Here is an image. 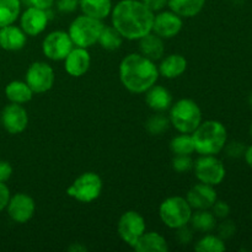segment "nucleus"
Segmentation results:
<instances>
[{"mask_svg": "<svg viewBox=\"0 0 252 252\" xmlns=\"http://www.w3.org/2000/svg\"><path fill=\"white\" fill-rule=\"evenodd\" d=\"M97 42L106 51H116L122 46L123 37L113 26H103Z\"/></svg>", "mask_w": 252, "mask_h": 252, "instance_id": "nucleus-28", "label": "nucleus"}, {"mask_svg": "<svg viewBox=\"0 0 252 252\" xmlns=\"http://www.w3.org/2000/svg\"><path fill=\"white\" fill-rule=\"evenodd\" d=\"M102 192V180L96 172H84L66 189V194L81 203L97 199Z\"/></svg>", "mask_w": 252, "mask_h": 252, "instance_id": "nucleus-7", "label": "nucleus"}, {"mask_svg": "<svg viewBox=\"0 0 252 252\" xmlns=\"http://www.w3.org/2000/svg\"><path fill=\"white\" fill-rule=\"evenodd\" d=\"M194 144V152L199 155H217L224 149L228 142L225 126L216 120L201 122L191 133Z\"/></svg>", "mask_w": 252, "mask_h": 252, "instance_id": "nucleus-3", "label": "nucleus"}, {"mask_svg": "<svg viewBox=\"0 0 252 252\" xmlns=\"http://www.w3.org/2000/svg\"><path fill=\"white\" fill-rule=\"evenodd\" d=\"M91 65V57L88 48L74 47L64 59V69L73 78H80L88 73Z\"/></svg>", "mask_w": 252, "mask_h": 252, "instance_id": "nucleus-17", "label": "nucleus"}, {"mask_svg": "<svg viewBox=\"0 0 252 252\" xmlns=\"http://www.w3.org/2000/svg\"><path fill=\"white\" fill-rule=\"evenodd\" d=\"M236 233V225L233 220H229V219H224L218 226V236H220L223 240L226 239H230L235 235Z\"/></svg>", "mask_w": 252, "mask_h": 252, "instance_id": "nucleus-34", "label": "nucleus"}, {"mask_svg": "<svg viewBox=\"0 0 252 252\" xmlns=\"http://www.w3.org/2000/svg\"><path fill=\"white\" fill-rule=\"evenodd\" d=\"M251 220H252V213H251Z\"/></svg>", "mask_w": 252, "mask_h": 252, "instance_id": "nucleus-46", "label": "nucleus"}, {"mask_svg": "<svg viewBox=\"0 0 252 252\" xmlns=\"http://www.w3.org/2000/svg\"><path fill=\"white\" fill-rule=\"evenodd\" d=\"M26 83L33 94H43L52 89L54 84V70L46 62H34L26 71Z\"/></svg>", "mask_w": 252, "mask_h": 252, "instance_id": "nucleus-10", "label": "nucleus"}, {"mask_svg": "<svg viewBox=\"0 0 252 252\" xmlns=\"http://www.w3.org/2000/svg\"><path fill=\"white\" fill-rule=\"evenodd\" d=\"M73 48V41L65 31L51 32L42 42V52L51 61H64Z\"/></svg>", "mask_w": 252, "mask_h": 252, "instance_id": "nucleus-11", "label": "nucleus"}, {"mask_svg": "<svg viewBox=\"0 0 252 252\" xmlns=\"http://www.w3.org/2000/svg\"><path fill=\"white\" fill-rule=\"evenodd\" d=\"M145 102L152 110L164 112L172 105V96L166 88L161 85H153L145 91Z\"/></svg>", "mask_w": 252, "mask_h": 252, "instance_id": "nucleus-19", "label": "nucleus"}, {"mask_svg": "<svg viewBox=\"0 0 252 252\" xmlns=\"http://www.w3.org/2000/svg\"><path fill=\"white\" fill-rule=\"evenodd\" d=\"M176 239L181 245H189L193 240V228H189V226L184 225L181 228L176 229Z\"/></svg>", "mask_w": 252, "mask_h": 252, "instance_id": "nucleus-35", "label": "nucleus"}, {"mask_svg": "<svg viewBox=\"0 0 252 252\" xmlns=\"http://www.w3.org/2000/svg\"><path fill=\"white\" fill-rule=\"evenodd\" d=\"M120 80L128 91L144 94L159 79V69L155 62L142 53H130L120 64Z\"/></svg>", "mask_w": 252, "mask_h": 252, "instance_id": "nucleus-2", "label": "nucleus"}, {"mask_svg": "<svg viewBox=\"0 0 252 252\" xmlns=\"http://www.w3.org/2000/svg\"><path fill=\"white\" fill-rule=\"evenodd\" d=\"M170 150L174 155H191L194 153V144L191 134L181 133L170 142Z\"/></svg>", "mask_w": 252, "mask_h": 252, "instance_id": "nucleus-29", "label": "nucleus"}, {"mask_svg": "<svg viewBox=\"0 0 252 252\" xmlns=\"http://www.w3.org/2000/svg\"><path fill=\"white\" fill-rule=\"evenodd\" d=\"M193 160H192L191 155H175L172 159V169L175 171L180 172H189V170L193 169Z\"/></svg>", "mask_w": 252, "mask_h": 252, "instance_id": "nucleus-32", "label": "nucleus"}, {"mask_svg": "<svg viewBox=\"0 0 252 252\" xmlns=\"http://www.w3.org/2000/svg\"><path fill=\"white\" fill-rule=\"evenodd\" d=\"M12 175V166L9 161L0 160V182L9 181Z\"/></svg>", "mask_w": 252, "mask_h": 252, "instance_id": "nucleus-39", "label": "nucleus"}, {"mask_svg": "<svg viewBox=\"0 0 252 252\" xmlns=\"http://www.w3.org/2000/svg\"><path fill=\"white\" fill-rule=\"evenodd\" d=\"M170 125L180 133L191 134L202 122V111L191 98H181L170 107Z\"/></svg>", "mask_w": 252, "mask_h": 252, "instance_id": "nucleus-4", "label": "nucleus"}, {"mask_svg": "<svg viewBox=\"0 0 252 252\" xmlns=\"http://www.w3.org/2000/svg\"><path fill=\"white\" fill-rule=\"evenodd\" d=\"M6 211L11 220H14L15 223L25 224L31 220V218L33 217L34 211H36V203L31 196L20 192V193L10 197Z\"/></svg>", "mask_w": 252, "mask_h": 252, "instance_id": "nucleus-13", "label": "nucleus"}, {"mask_svg": "<svg viewBox=\"0 0 252 252\" xmlns=\"http://www.w3.org/2000/svg\"><path fill=\"white\" fill-rule=\"evenodd\" d=\"M194 174L199 182L218 186L224 181L226 175L225 166L216 155H201L193 165Z\"/></svg>", "mask_w": 252, "mask_h": 252, "instance_id": "nucleus-8", "label": "nucleus"}, {"mask_svg": "<svg viewBox=\"0 0 252 252\" xmlns=\"http://www.w3.org/2000/svg\"><path fill=\"white\" fill-rule=\"evenodd\" d=\"M145 219L135 211L123 213L117 223L118 235L130 248H134L140 236L145 233Z\"/></svg>", "mask_w": 252, "mask_h": 252, "instance_id": "nucleus-9", "label": "nucleus"}, {"mask_svg": "<svg viewBox=\"0 0 252 252\" xmlns=\"http://www.w3.org/2000/svg\"><path fill=\"white\" fill-rule=\"evenodd\" d=\"M182 26H184L182 17L171 10L160 11L158 15H154L153 32L162 39H169L177 36L181 32Z\"/></svg>", "mask_w": 252, "mask_h": 252, "instance_id": "nucleus-14", "label": "nucleus"}, {"mask_svg": "<svg viewBox=\"0 0 252 252\" xmlns=\"http://www.w3.org/2000/svg\"><path fill=\"white\" fill-rule=\"evenodd\" d=\"M30 4V6L37 7V9L41 10H49L52 6H53L54 1L56 0H27Z\"/></svg>", "mask_w": 252, "mask_h": 252, "instance_id": "nucleus-41", "label": "nucleus"}, {"mask_svg": "<svg viewBox=\"0 0 252 252\" xmlns=\"http://www.w3.org/2000/svg\"><path fill=\"white\" fill-rule=\"evenodd\" d=\"M250 105H251V107H252V94H251V96H250Z\"/></svg>", "mask_w": 252, "mask_h": 252, "instance_id": "nucleus-44", "label": "nucleus"}, {"mask_svg": "<svg viewBox=\"0 0 252 252\" xmlns=\"http://www.w3.org/2000/svg\"><path fill=\"white\" fill-rule=\"evenodd\" d=\"M142 1L153 12L161 11L167 5V0H142Z\"/></svg>", "mask_w": 252, "mask_h": 252, "instance_id": "nucleus-40", "label": "nucleus"}, {"mask_svg": "<svg viewBox=\"0 0 252 252\" xmlns=\"http://www.w3.org/2000/svg\"><path fill=\"white\" fill-rule=\"evenodd\" d=\"M79 6L84 15L102 21L112 11L111 0H79Z\"/></svg>", "mask_w": 252, "mask_h": 252, "instance_id": "nucleus-24", "label": "nucleus"}, {"mask_svg": "<svg viewBox=\"0 0 252 252\" xmlns=\"http://www.w3.org/2000/svg\"><path fill=\"white\" fill-rule=\"evenodd\" d=\"M223 150H225L226 155H228L229 158H234V159H238V158L244 157V154H245L246 147H245V144H244V143L238 142V140H233V142H230V143L226 142L225 147H224Z\"/></svg>", "mask_w": 252, "mask_h": 252, "instance_id": "nucleus-33", "label": "nucleus"}, {"mask_svg": "<svg viewBox=\"0 0 252 252\" xmlns=\"http://www.w3.org/2000/svg\"><path fill=\"white\" fill-rule=\"evenodd\" d=\"M0 120L4 129L10 134H20L29 126V115L20 103L6 105L0 113Z\"/></svg>", "mask_w": 252, "mask_h": 252, "instance_id": "nucleus-12", "label": "nucleus"}, {"mask_svg": "<svg viewBox=\"0 0 252 252\" xmlns=\"http://www.w3.org/2000/svg\"><path fill=\"white\" fill-rule=\"evenodd\" d=\"M27 42V34L22 31L21 27L12 25L0 29V48L5 51H20Z\"/></svg>", "mask_w": 252, "mask_h": 252, "instance_id": "nucleus-18", "label": "nucleus"}, {"mask_svg": "<svg viewBox=\"0 0 252 252\" xmlns=\"http://www.w3.org/2000/svg\"><path fill=\"white\" fill-rule=\"evenodd\" d=\"M206 0H167L171 11L181 17H193L203 10Z\"/></svg>", "mask_w": 252, "mask_h": 252, "instance_id": "nucleus-25", "label": "nucleus"}, {"mask_svg": "<svg viewBox=\"0 0 252 252\" xmlns=\"http://www.w3.org/2000/svg\"><path fill=\"white\" fill-rule=\"evenodd\" d=\"M20 0H0V29L14 24L20 16Z\"/></svg>", "mask_w": 252, "mask_h": 252, "instance_id": "nucleus-27", "label": "nucleus"}, {"mask_svg": "<svg viewBox=\"0 0 252 252\" xmlns=\"http://www.w3.org/2000/svg\"><path fill=\"white\" fill-rule=\"evenodd\" d=\"M5 96L10 102L24 105L32 100L33 91L27 85L26 81L14 80L5 86Z\"/></svg>", "mask_w": 252, "mask_h": 252, "instance_id": "nucleus-23", "label": "nucleus"}, {"mask_svg": "<svg viewBox=\"0 0 252 252\" xmlns=\"http://www.w3.org/2000/svg\"><path fill=\"white\" fill-rule=\"evenodd\" d=\"M10 197H11V194H10L9 187L5 185V182H0V212L6 209Z\"/></svg>", "mask_w": 252, "mask_h": 252, "instance_id": "nucleus-38", "label": "nucleus"}, {"mask_svg": "<svg viewBox=\"0 0 252 252\" xmlns=\"http://www.w3.org/2000/svg\"><path fill=\"white\" fill-rule=\"evenodd\" d=\"M186 199L192 209H211L218 196L214 186L199 182L187 192Z\"/></svg>", "mask_w": 252, "mask_h": 252, "instance_id": "nucleus-16", "label": "nucleus"}, {"mask_svg": "<svg viewBox=\"0 0 252 252\" xmlns=\"http://www.w3.org/2000/svg\"><path fill=\"white\" fill-rule=\"evenodd\" d=\"M192 212L186 198L180 196H172L161 202L159 207V216L162 223L170 229L181 228L189 225Z\"/></svg>", "mask_w": 252, "mask_h": 252, "instance_id": "nucleus-6", "label": "nucleus"}, {"mask_svg": "<svg viewBox=\"0 0 252 252\" xmlns=\"http://www.w3.org/2000/svg\"><path fill=\"white\" fill-rule=\"evenodd\" d=\"M250 132H251V135H252V123H251V128H250Z\"/></svg>", "mask_w": 252, "mask_h": 252, "instance_id": "nucleus-45", "label": "nucleus"}, {"mask_svg": "<svg viewBox=\"0 0 252 252\" xmlns=\"http://www.w3.org/2000/svg\"><path fill=\"white\" fill-rule=\"evenodd\" d=\"M48 11V10H47ZM46 10L37 9V7L30 6L22 12L20 17V27L27 36H38L39 33L46 30L48 25L49 16Z\"/></svg>", "mask_w": 252, "mask_h": 252, "instance_id": "nucleus-15", "label": "nucleus"}, {"mask_svg": "<svg viewBox=\"0 0 252 252\" xmlns=\"http://www.w3.org/2000/svg\"><path fill=\"white\" fill-rule=\"evenodd\" d=\"M133 249L137 252H167L169 245L166 239L161 234L157 231H149L140 236Z\"/></svg>", "mask_w": 252, "mask_h": 252, "instance_id": "nucleus-22", "label": "nucleus"}, {"mask_svg": "<svg viewBox=\"0 0 252 252\" xmlns=\"http://www.w3.org/2000/svg\"><path fill=\"white\" fill-rule=\"evenodd\" d=\"M159 74L166 79H176L181 76L187 69V61L181 54H170L165 57L158 66Z\"/></svg>", "mask_w": 252, "mask_h": 252, "instance_id": "nucleus-21", "label": "nucleus"}, {"mask_svg": "<svg viewBox=\"0 0 252 252\" xmlns=\"http://www.w3.org/2000/svg\"><path fill=\"white\" fill-rule=\"evenodd\" d=\"M211 209L212 213L214 214V217L219 219L228 218L229 214H230V206L224 201H218V199H217L216 203L212 206Z\"/></svg>", "mask_w": 252, "mask_h": 252, "instance_id": "nucleus-36", "label": "nucleus"}, {"mask_svg": "<svg viewBox=\"0 0 252 252\" xmlns=\"http://www.w3.org/2000/svg\"><path fill=\"white\" fill-rule=\"evenodd\" d=\"M103 26L105 25L101 20L94 19L88 15H80L71 21L68 33L74 46L89 48L97 43Z\"/></svg>", "mask_w": 252, "mask_h": 252, "instance_id": "nucleus-5", "label": "nucleus"}, {"mask_svg": "<svg viewBox=\"0 0 252 252\" xmlns=\"http://www.w3.org/2000/svg\"><path fill=\"white\" fill-rule=\"evenodd\" d=\"M0 125H1V120H0Z\"/></svg>", "mask_w": 252, "mask_h": 252, "instance_id": "nucleus-47", "label": "nucleus"}, {"mask_svg": "<svg viewBox=\"0 0 252 252\" xmlns=\"http://www.w3.org/2000/svg\"><path fill=\"white\" fill-rule=\"evenodd\" d=\"M170 127L169 117L162 115L161 112L153 115L145 123V128L152 135H160L166 132Z\"/></svg>", "mask_w": 252, "mask_h": 252, "instance_id": "nucleus-31", "label": "nucleus"}, {"mask_svg": "<svg viewBox=\"0 0 252 252\" xmlns=\"http://www.w3.org/2000/svg\"><path fill=\"white\" fill-rule=\"evenodd\" d=\"M112 26L123 38L135 41L153 31L154 12L142 0H122L111 11Z\"/></svg>", "mask_w": 252, "mask_h": 252, "instance_id": "nucleus-1", "label": "nucleus"}, {"mask_svg": "<svg viewBox=\"0 0 252 252\" xmlns=\"http://www.w3.org/2000/svg\"><path fill=\"white\" fill-rule=\"evenodd\" d=\"M79 6V0H57V9L63 14L74 12Z\"/></svg>", "mask_w": 252, "mask_h": 252, "instance_id": "nucleus-37", "label": "nucleus"}, {"mask_svg": "<svg viewBox=\"0 0 252 252\" xmlns=\"http://www.w3.org/2000/svg\"><path fill=\"white\" fill-rule=\"evenodd\" d=\"M244 158H245L246 164H248L249 166H250L251 169H252V145H250V147L246 148L245 154H244Z\"/></svg>", "mask_w": 252, "mask_h": 252, "instance_id": "nucleus-42", "label": "nucleus"}, {"mask_svg": "<svg viewBox=\"0 0 252 252\" xmlns=\"http://www.w3.org/2000/svg\"><path fill=\"white\" fill-rule=\"evenodd\" d=\"M189 223L193 230L199 233H211L217 226V218L209 209H197L194 213L192 212Z\"/></svg>", "mask_w": 252, "mask_h": 252, "instance_id": "nucleus-26", "label": "nucleus"}, {"mask_svg": "<svg viewBox=\"0 0 252 252\" xmlns=\"http://www.w3.org/2000/svg\"><path fill=\"white\" fill-rule=\"evenodd\" d=\"M194 250L197 252H223L226 250V246L220 236L207 234L197 241Z\"/></svg>", "mask_w": 252, "mask_h": 252, "instance_id": "nucleus-30", "label": "nucleus"}, {"mask_svg": "<svg viewBox=\"0 0 252 252\" xmlns=\"http://www.w3.org/2000/svg\"><path fill=\"white\" fill-rule=\"evenodd\" d=\"M139 41V49L140 53L143 54L147 58L152 59V61H159L164 57L165 53V44L162 41L161 37H159L158 34H155L154 32H150V33L145 34L144 37H142Z\"/></svg>", "mask_w": 252, "mask_h": 252, "instance_id": "nucleus-20", "label": "nucleus"}, {"mask_svg": "<svg viewBox=\"0 0 252 252\" xmlns=\"http://www.w3.org/2000/svg\"><path fill=\"white\" fill-rule=\"evenodd\" d=\"M69 251L70 252H84V251H88V249L85 246L80 245V244H73V245L69 248Z\"/></svg>", "mask_w": 252, "mask_h": 252, "instance_id": "nucleus-43", "label": "nucleus"}]
</instances>
